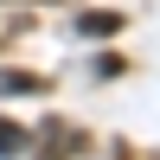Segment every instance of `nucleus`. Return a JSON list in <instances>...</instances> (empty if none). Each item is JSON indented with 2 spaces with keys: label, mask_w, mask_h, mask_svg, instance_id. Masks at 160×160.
Returning <instances> with one entry per match:
<instances>
[{
  "label": "nucleus",
  "mask_w": 160,
  "mask_h": 160,
  "mask_svg": "<svg viewBox=\"0 0 160 160\" xmlns=\"http://www.w3.org/2000/svg\"><path fill=\"white\" fill-rule=\"evenodd\" d=\"M26 141H32V135H26L19 122H7V115H0V154H19Z\"/></svg>",
  "instance_id": "3"
},
{
  "label": "nucleus",
  "mask_w": 160,
  "mask_h": 160,
  "mask_svg": "<svg viewBox=\"0 0 160 160\" xmlns=\"http://www.w3.org/2000/svg\"><path fill=\"white\" fill-rule=\"evenodd\" d=\"M0 90H38V77H26V71H7V77H0Z\"/></svg>",
  "instance_id": "4"
},
{
  "label": "nucleus",
  "mask_w": 160,
  "mask_h": 160,
  "mask_svg": "<svg viewBox=\"0 0 160 160\" xmlns=\"http://www.w3.org/2000/svg\"><path fill=\"white\" fill-rule=\"evenodd\" d=\"M38 141H51L45 160H71V154H83V128H71V122H45V128H38Z\"/></svg>",
  "instance_id": "1"
},
{
  "label": "nucleus",
  "mask_w": 160,
  "mask_h": 160,
  "mask_svg": "<svg viewBox=\"0 0 160 160\" xmlns=\"http://www.w3.org/2000/svg\"><path fill=\"white\" fill-rule=\"evenodd\" d=\"M77 32H90V38H109V32H122V13H83V19H77Z\"/></svg>",
  "instance_id": "2"
}]
</instances>
